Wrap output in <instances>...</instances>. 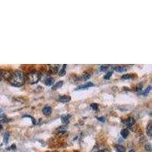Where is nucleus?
Returning <instances> with one entry per match:
<instances>
[{
    "instance_id": "obj_1",
    "label": "nucleus",
    "mask_w": 152,
    "mask_h": 152,
    "mask_svg": "<svg viewBox=\"0 0 152 152\" xmlns=\"http://www.w3.org/2000/svg\"><path fill=\"white\" fill-rule=\"evenodd\" d=\"M9 82L12 85L15 87H21L24 84L25 78L22 72L15 71L11 75L9 78Z\"/></svg>"
},
{
    "instance_id": "obj_2",
    "label": "nucleus",
    "mask_w": 152,
    "mask_h": 152,
    "mask_svg": "<svg viewBox=\"0 0 152 152\" xmlns=\"http://www.w3.org/2000/svg\"><path fill=\"white\" fill-rule=\"evenodd\" d=\"M28 81L30 84H36L40 79V74L38 72L33 71L28 75Z\"/></svg>"
},
{
    "instance_id": "obj_3",
    "label": "nucleus",
    "mask_w": 152,
    "mask_h": 152,
    "mask_svg": "<svg viewBox=\"0 0 152 152\" xmlns=\"http://www.w3.org/2000/svg\"><path fill=\"white\" fill-rule=\"evenodd\" d=\"M94 84L92 82H86L85 84L83 85H79L78 88H76V90H82V89H88V88H91V87H93Z\"/></svg>"
},
{
    "instance_id": "obj_4",
    "label": "nucleus",
    "mask_w": 152,
    "mask_h": 152,
    "mask_svg": "<svg viewBox=\"0 0 152 152\" xmlns=\"http://www.w3.org/2000/svg\"><path fill=\"white\" fill-rule=\"evenodd\" d=\"M135 119L132 117H129L126 119V121L125 122V125H126L128 128H130V127H132L133 125L135 124Z\"/></svg>"
},
{
    "instance_id": "obj_5",
    "label": "nucleus",
    "mask_w": 152,
    "mask_h": 152,
    "mask_svg": "<svg viewBox=\"0 0 152 152\" xmlns=\"http://www.w3.org/2000/svg\"><path fill=\"white\" fill-rule=\"evenodd\" d=\"M43 113L45 115V116H50L51 113H52V108L50 107V106H45V107L43 108Z\"/></svg>"
},
{
    "instance_id": "obj_6",
    "label": "nucleus",
    "mask_w": 152,
    "mask_h": 152,
    "mask_svg": "<svg viewBox=\"0 0 152 152\" xmlns=\"http://www.w3.org/2000/svg\"><path fill=\"white\" fill-rule=\"evenodd\" d=\"M71 100V97H69V96H66V95H64V96H60V97L58 98V100H59V102L62 103H68Z\"/></svg>"
},
{
    "instance_id": "obj_7",
    "label": "nucleus",
    "mask_w": 152,
    "mask_h": 152,
    "mask_svg": "<svg viewBox=\"0 0 152 152\" xmlns=\"http://www.w3.org/2000/svg\"><path fill=\"white\" fill-rule=\"evenodd\" d=\"M70 118H71V116H70V115H62V117H61L62 123L65 125H66L67 123H69Z\"/></svg>"
},
{
    "instance_id": "obj_8",
    "label": "nucleus",
    "mask_w": 152,
    "mask_h": 152,
    "mask_svg": "<svg viewBox=\"0 0 152 152\" xmlns=\"http://www.w3.org/2000/svg\"><path fill=\"white\" fill-rule=\"evenodd\" d=\"M114 69L118 72H126L127 70V67L124 66H118L114 68Z\"/></svg>"
},
{
    "instance_id": "obj_9",
    "label": "nucleus",
    "mask_w": 152,
    "mask_h": 152,
    "mask_svg": "<svg viewBox=\"0 0 152 152\" xmlns=\"http://www.w3.org/2000/svg\"><path fill=\"white\" fill-rule=\"evenodd\" d=\"M50 68L51 72L53 73V74H56V73H57L58 71H59V66H56V65H51L50 66Z\"/></svg>"
},
{
    "instance_id": "obj_10",
    "label": "nucleus",
    "mask_w": 152,
    "mask_h": 152,
    "mask_svg": "<svg viewBox=\"0 0 152 152\" xmlns=\"http://www.w3.org/2000/svg\"><path fill=\"white\" fill-rule=\"evenodd\" d=\"M53 82H54V79L53 78H51V77H48V78L45 80V84L46 85H47V86L52 85L53 84Z\"/></svg>"
},
{
    "instance_id": "obj_11",
    "label": "nucleus",
    "mask_w": 152,
    "mask_h": 152,
    "mask_svg": "<svg viewBox=\"0 0 152 152\" xmlns=\"http://www.w3.org/2000/svg\"><path fill=\"white\" fill-rule=\"evenodd\" d=\"M120 134H121L122 137H123V138H126L127 137H128L129 135V130L126 129H122L121 132H120Z\"/></svg>"
},
{
    "instance_id": "obj_12",
    "label": "nucleus",
    "mask_w": 152,
    "mask_h": 152,
    "mask_svg": "<svg viewBox=\"0 0 152 152\" xmlns=\"http://www.w3.org/2000/svg\"><path fill=\"white\" fill-rule=\"evenodd\" d=\"M62 85H63V81H58V82H56V83L53 85V90H55V89H58V88H61Z\"/></svg>"
},
{
    "instance_id": "obj_13",
    "label": "nucleus",
    "mask_w": 152,
    "mask_h": 152,
    "mask_svg": "<svg viewBox=\"0 0 152 152\" xmlns=\"http://www.w3.org/2000/svg\"><path fill=\"white\" fill-rule=\"evenodd\" d=\"M147 134L148 135V136H151L152 135V126L151 123H149L148 125L147 126Z\"/></svg>"
},
{
    "instance_id": "obj_14",
    "label": "nucleus",
    "mask_w": 152,
    "mask_h": 152,
    "mask_svg": "<svg viewBox=\"0 0 152 152\" xmlns=\"http://www.w3.org/2000/svg\"><path fill=\"white\" fill-rule=\"evenodd\" d=\"M66 65H63L62 67L61 68V69L59 70V75L60 76H63L66 75Z\"/></svg>"
},
{
    "instance_id": "obj_15",
    "label": "nucleus",
    "mask_w": 152,
    "mask_h": 152,
    "mask_svg": "<svg viewBox=\"0 0 152 152\" xmlns=\"http://www.w3.org/2000/svg\"><path fill=\"white\" fill-rule=\"evenodd\" d=\"M66 131V126H59V128L56 129L57 132H64Z\"/></svg>"
},
{
    "instance_id": "obj_16",
    "label": "nucleus",
    "mask_w": 152,
    "mask_h": 152,
    "mask_svg": "<svg viewBox=\"0 0 152 152\" xmlns=\"http://www.w3.org/2000/svg\"><path fill=\"white\" fill-rule=\"evenodd\" d=\"M91 78V75L88 74V73H85L83 75L81 76V79L83 80V81H86V80L89 79Z\"/></svg>"
},
{
    "instance_id": "obj_17",
    "label": "nucleus",
    "mask_w": 152,
    "mask_h": 152,
    "mask_svg": "<svg viewBox=\"0 0 152 152\" xmlns=\"http://www.w3.org/2000/svg\"><path fill=\"white\" fill-rule=\"evenodd\" d=\"M116 151L117 152H125V148L122 145H116Z\"/></svg>"
},
{
    "instance_id": "obj_18",
    "label": "nucleus",
    "mask_w": 152,
    "mask_h": 152,
    "mask_svg": "<svg viewBox=\"0 0 152 152\" xmlns=\"http://www.w3.org/2000/svg\"><path fill=\"white\" fill-rule=\"evenodd\" d=\"M9 133L5 132V135H4V142H5V144H8V142H9Z\"/></svg>"
},
{
    "instance_id": "obj_19",
    "label": "nucleus",
    "mask_w": 152,
    "mask_h": 152,
    "mask_svg": "<svg viewBox=\"0 0 152 152\" xmlns=\"http://www.w3.org/2000/svg\"><path fill=\"white\" fill-rule=\"evenodd\" d=\"M132 75L131 74H127V75H124L122 76V79L123 80H127V79H131L132 78Z\"/></svg>"
},
{
    "instance_id": "obj_20",
    "label": "nucleus",
    "mask_w": 152,
    "mask_h": 152,
    "mask_svg": "<svg viewBox=\"0 0 152 152\" xmlns=\"http://www.w3.org/2000/svg\"><path fill=\"white\" fill-rule=\"evenodd\" d=\"M112 75H113V71H110V72L109 71V72H108L107 73V74L105 75V76H104V79H106V80L110 79Z\"/></svg>"
},
{
    "instance_id": "obj_21",
    "label": "nucleus",
    "mask_w": 152,
    "mask_h": 152,
    "mask_svg": "<svg viewBox=\"0 0 152 152\" xmlns=\"http://www.w3.org/2000/svg\"><path fill=\"white\" fill-rule=\"evenodd\" d=\"M145 148L147 151L150 152L151 151V145L150 143H146V145H145Z\"/></svg>"
},
{
    "instance_id": "obj_22",
    "label": "nucleus",
    "mask_w": 152,
    "mask_h": 152,
    "mask_svg": "<svg viewBox=\"0 0 152 152\" xmlns=\"http://www.w3.org/2000/svg\"><path fill=\"white\" fill-rule=\"evenodd\" d=\"M110 66H101V68H100L101 71H103V72L108 71V70H110Z\"/></svg>"
},
{
    "instance_id": "obj_23",
    "label": "nucleus",
    "mask_w": 152,
    "mask_h": 152,
    "mask_svg": "<svg viewBox=\"0 0 152 152\" xmlns=\"http://www.w3.org/2000/svg\"><path fill=\"white\" fill-rule=\"evenodd\" d=\"M91 107L92 109L94 110H97L98 109V105L97 104H91Z\"/></svg>"
},
{
    "instance_id": "obj_24",
    "label": "nucleus",
    "mask_w": 152,
    "mask_h": 152,
    "mask_svg": "<svg viewBox=\"0 0 152 152\" xmlns=\"http://www.w3.org/2000/svg\"><path fill=\"white\" fill-rule=\"evenodd\" d=\"M151 86H148V87L147 89H146V90H145V91L143 92V94H144V95H147L148 94L149 92H150V91H151Z\"/></svg>"
},
{
    "instance_id": "obj_25",
    "label": "nucleus",
    "mask_w": 152,
    "mask_h": 152,
    "mask_svg": "<svg viewBox=\"0 0 152 152\" xmlns=\"http://www.w3.org/2000/svg\"><path fill=\"white\" fill-rule=\"evenodd\" d=\"M97 119H98V120H100V121H101V122L105 121V118L103 117V116H101V117H97Z\"/></svg>"
},
{
    "instance_id": "obj_26",
    "label": "nucleus",
    "mask_w": 152,
    "mask_h": 152,
    "mask_svg": "<svg viewBox=\"0 0 152 152\" xmlns=\"http://www.w3.org/2000/svg\"><path fill=\"white\" fill-rule=\"evenodd\" d=\"M97 152H110V151L107 150V149H102V150H99Z\"/></svg>"
},
{
    "instance_id": "obj_27",
    "label": "nucleus",
    "mask_w": 152,
    "mask_h": 152,
    "mask_svg": "<svg viewBox=\"0 0 152 152\" xmlns=\"http://www.w3.org/2000/svg\"><path fill=\"white\" fill-rule=\"evenodd\" d=\"M142 85L141 84V85H138V87H137V91H139V90H142Z\"/></svg>"
},
{
    "instance_id": "obj_28",
    "label": "nucleus",
    "mask_w": 152,
    "mask_h": 152,
    "mask_svg": "<svg viewBox=\"0 0 152 152\" xmlns=\"http://www.w3.org/2000/svg\"><path fill=\"white\" fill-rule=\"evenodd\" d=\"M3 116H4V114H3V113H2V111L0 110V117H2Z\"/></svg>"
},
{
    "instance_id": "obj_29",
    "label": "nucleus",
    "mask_w": 152,
    "mask_h": 152,
    "mask_svg": "<svg viewBox=\"0 0 152 152\" xmlns=\"http://www.w3.org/2000/svg\"><path fill=\"white\" fill-rule=\"evenodd\" d=\"M129 152H135V151H134V150H133V149H132V150H130Z\"/></svg>"
}]
</instances>
